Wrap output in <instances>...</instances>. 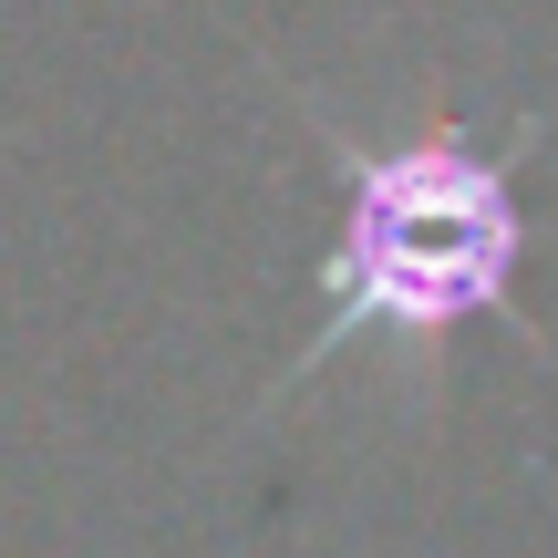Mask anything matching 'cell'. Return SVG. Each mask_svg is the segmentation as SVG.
<instances>
[{
	"instance_id": "cell-1",
	"label": "cell",
	"mask_w": 558,
	"mask_h": 558,
	"mask_svg": "<svg viewBox=\"0 0 558 558\" xmlns=\"http://www.w3.org/2000/svg\"><path fill=\"white\" fill-rule=\"evenodd\" d=\"M320 156L341 166V228L320 248V311L311 341L290 352L269 403L311 393L331 362H352L362 341H414L424 362L445 352L456 331L497 320L518 331L527 352L558 373V341L518 311V269H527V197H518V166L527 145L548 135V114L507 124V135H465V124H414L393 145H362L352 124H331L311 94Z\"/></svg>"
}]
</instances>
